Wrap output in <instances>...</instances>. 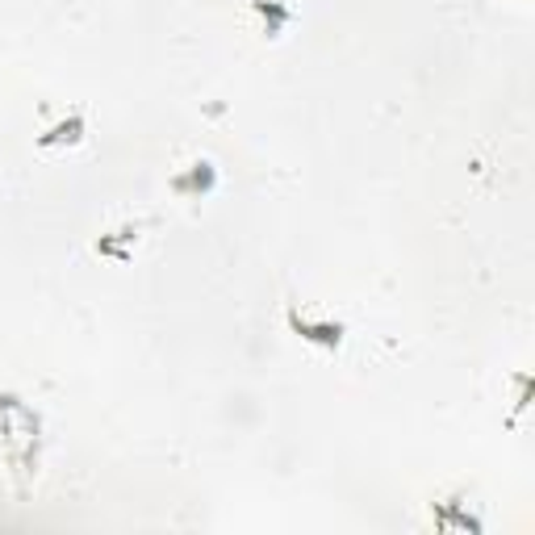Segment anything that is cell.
<instances>
[{
    "instance_id": "7a4b0ae2",
    "label": "cell",
    "mask_w": 535,
    "mask_h": 535,
    "mask_svg": "<svg viewBox=\"0 0 535 535\" xmlns=\"http://www.w3.org/2000/svg\"><path fill=\"white\" fill-rule=\"evenodd\" d=\"M84 138H88V118L76 109V113H67L63 122L46 126V130L34 138V147H38V151H63V147H80Z\"/></svg>"
},
{
    "instance_id": "277c9868",
    "label": "cell",
    "mask_w": 535,
    "mask_h": 535,
    "mask_svg": "<svg viewBox=\"0 0 535 535\" xmlns=\"http://www.w3.org/2000/svg\"><path fill=\"white\" fill-rule=\"evenodd\" d=\"M138 230H143V222H126L118 230H109V235H101L97 243H92V251L105 255V260H118V264H130L134 251L126 243H138Z\"/></svg>"
},
{
    "instance_id": "3957f363",
    "label": "cell",
    "mask_w": 535,
    "mask_h": 535,
    "mask_svg": "<svg viewBox=\"0 0 535 535\" xmlns=\"http://www.w3.org/2000/svg\"><path fill=\"white\" fill-rule=\"evenodd\" d=\"M218 189V168L209 164V159H197V164H189L184 172L172 176V193L176 197H189V201H201Z\"/></svg>"
},
{
    "instance_id": "5b68a950",
    "label": "cell",
    "mask_w": 535,
    "mask_h": 535,
    "mask_svg": "<svg viewBox=\"0 0 535 535\" xmlns=\"http://www.w3.org/2000/svg\"><path fill=\"white\" fill-rule=\"evenodd\" d=\"M251 13L260 17V26H264V38H281L285 26L297 17L293 5H285V0H251Z\"/></svg>"
},
{
    "instance_id": "6da1fadb",
    "label": "cell",
    "mask_w": 535,
    "mask_h": 535,
    "mask_svg": "<svg viewBox=\"0 0 535 535\" xmlns=\"http://www.w3.org/2000/svg\"><path fill=\"white\" fill-rule=\"evenodd\" d=\"M285 322H289V331H293L301 343L322 347V352H339V347L347 343V322H339V318H314V314H306V310L289 306V310H285Z\"/></svg>"
}]
</instances>
